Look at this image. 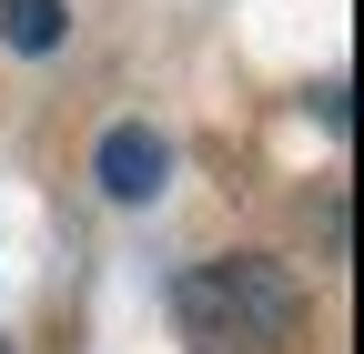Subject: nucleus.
Instances as JSON below:
<instances>
[{
  "label": "nucleus",
  "instance_id": "obj_1",
  "mask_svg": "<svg viewBox=\"0 0 364 354\" xmlns=\"http://www.w3.org/2000/svg\"><path fill=\"white\" fill-rule=\"evenodd\" d=\"M182 324H193L203 344L263 354V344H284L304 324V284L284 274V263H263V253H233V263H213V274L182 284Z\"/></svg>",
  "mask_w": 364,
  "mask_h": 354
},
{
  "label": "nucleus",
  "instance_id": "obj_2",
  "mask_svg": "<svg viewBox=\"0 0 364 354\" xmlns=\"http://www.w3.org/2000/svg\"><path fill=\"white\" fill-rule=\"evenodd\" d=\"M91 172H102V193H112V203H152V193H162V172H172V142H162V132H142V122H122V132H102Z\"/></svg>",
  "mask_w": 364,
  "mask_h": 354
},
{
  "label": "nucleus",
  "instance_id": "obj_3",
  "mask_svg": "<svg viewBox=\"0 0 364 354\" xmlns=\"http://www.w3.org/2000/svg\"><path fill=\"white\" fill-rule=\"evenodd\" d=\"M61 31H71L61 0H0V41L11 51H61Z\"/></svg>",
  "mask_w": 364,
  "mask_h": 354
}]
</instances>
